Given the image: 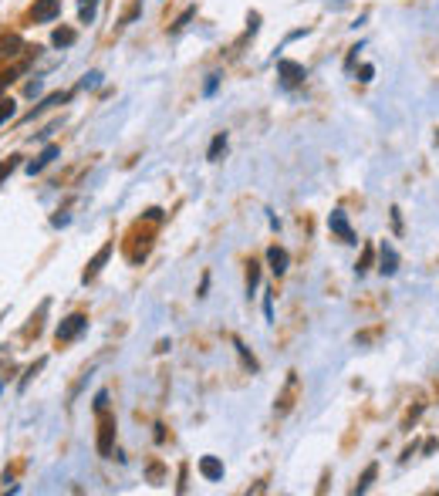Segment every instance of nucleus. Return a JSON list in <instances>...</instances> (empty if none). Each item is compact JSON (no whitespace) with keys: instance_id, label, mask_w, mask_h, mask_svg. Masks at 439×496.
Instances as JSON below:
<instances>
[{"instance_id":"f257e3e1","label":"nucleus","mask_w":439,"mask_h":496,"mask_svg":"<svg viewBox=\"0 0 439 496\" xmlns=\"http://www.w3.org/2000/svg\"><path fill=\"white\" fill-rule=\"evenodd\" d=\"M88 331V314H68L58 328H54V341L58 344H71Z\"/></svg>"},{"instance_id":"f03ea898","label":"nucleus","mask_w":439,"mask_h":496,"mask_svg":"<svg viewBox=\"0 0 439 496\" xmlns=\"http://www.w3.org/2000/svg\"><path fill=\"white\" fill-rule=\"evenodd\" d=\"M115 415H108V408L102 412V422H98V443H95V449H98V456L112 459V453H115Z\"/></svg>"},{"instance_id":"7ed1b4c3","label":"nucleus","mask_w":439,"mask_h":496,"mask_svg":"<svg viewBox=\"0 0 439 496\" xmlns=\"http://www.w3.org/2000/svg\"><path fill=\"white\" fill-rule=\"evenodd\" d=\"M304 64H297V61H291V58H281L277 61V78H281V85L284 88H297L301 81H304Z\"/></svg>"},{"instance_id":"20e7f679","label":"nucleus","mask_w":439,"mask_h":496,"mask_svg":"<svg viewBox=\"0 0 439 496\" xmlns=\"http://www.w3.org/2000/svg\"><path fill=\"white\" fill-rule=\"evenodd\" d=\"M61 17V0H34L31 7V24H51Z\"/></svg>"},{"instance_id":"39448f33","label":"nucleus","mask_w":439,"mask_h":496,"mask_svg":"<svg viewBox=\"0 0 439 496\" xmlns=\"http://www.w3.org/2000/svg\"><path fill=\"white\" fill-rule=\"evenodd\" d=\"M328 229H331L341 243H358V240H355V229H351L348 217H345L341 210H331V213H328Z\"/></svg>"},{"instance_id":"423d86ee","label":"nucleus","mask_w":439,"mask_h":496,"mask_svg":"<svg viewBox=\"0 0 439 496\" xmlns=\"http://www.w3.org/2000/svg\"><path fill=\"white\" fill-rule=\"evenodd\" d=\"M58 155H61V145H54V142H51V145H44V149H41V153L34 155L31 162H27V172H31V176L44 172V169H48V165H51Z\"/></svg>"},{"instance_id":"0eeeda50","label":"nucleus","mask_w":439,"mask_h":496,"mask_svg":"<svg viewBox=\"0 0 439 496\" xmlns=\"http://www.w3.org/2000/svg\"><path fill=\"white\" fill-rule=\"evenodd\" d=\"M108 257H112V240L105 243L102 250H98V254L88 260V267H85V274H81V284H91V280L98 277V274H102V267L108 264Z\"/></svg>"},{"instance_id":"6e6552de","label":"nucleus","mask_w":439,"mask_h":496,"mask_svg":"<svg viewBox=\"0 0 439 496\" xmlns=\"http://www.w3.org/2000/svg\"><path fill=\"white\" fill-rule=\"evenodd\" d=\"M378 270H382L386 277H392V274L399 270V254H396V247L388 240L378 243Z\"/></svg>"},{"instance_id":"1a4fd4ad","label":"nucleus","mask_w":439,"mask_h":496,"mask_svg":"<svg viewBox=\"0 0 439 496\" xmlns=\"http://www.w3.org/2000/svg\"><path fill=\"white\" fill-rule=\"evenodd\" d=\"M287 264H291V257H287L284 247H277V243H274V247H267V267H271L274 277H284Z\"/></svg>"},{"instance_id":"9d476101","label":"nucleus","mask_w":439,"mask_h":496,"mask_svg":"<svg viewBox=\"0 0 439 496\" xmlns=\"http://www.w3.org/2000/svg\"><path fill=\"white\" fill-rule=\"evenodd\" d=\"M294 395H297V371H287L284 392L277 395V412H287V408L294 405Z\"/></svg>"},{"instance_id":"9b49d317","label":"nucleus","mask_w":439,"mask_h":496,"mask_svg":"<svg viewBox=\"0 0 439 496\" xmlns=\"http://www.w3.org/2000/svg\"><path fill=\"white\" fill-rule=\"evenodd\" d=\"M200 476L210 480V483H220V480H223V463H220L217 456H203L200 459Z\"/></svg>"},{"instance_id":"f8f14e48","label":"nucleus","mask_w":439,"mask_h":496,"mask_svg":"<svg viewBox=\"0 0 439 496\" xmlns=\"http://www.w3.org/2000/svg\"><path fill=\"white\" fill-rule=\"evenodd\" d=\"M21 51H24V41L17 38V34H11V38H0V61H4V58L14 61Z\"/></svg>"},{"instance_id":"ddd939ff","label":"nucleus","mask_w":439,"mask_h":496,"mask_svg":"<svg viewBox=\"0 0 439 496\" xmlns=\"http://www.w3.org/2000/svg\"><path fill=\"white\" fill-rule=\"evenodd\" d=\"M78 41V31L75 27H54V34H51V44L54 48H61V51H65V48H71V44H75Z\"/></svg>"},{"instance_id":"4468645a","label":"nucleus","mask_w":439,"mask_h":496,"mask_svg":"<svg viewBox=\"0 0 439 496\" xmlns=\"http://www.w3.org/2000/svg\"><path fill=\"white\" fill-rule=\"evenodd\" d=\"M65 102H71V91H54V95H48V98H44V102H41L38 108H34V112L27 115V122H31V118H34V115L48 112V108H54V105H65Z\"/></svg>"},{"instance_id":"2eb2a0df","label":"nucleus","mask_w":439,"mask_h":496,"mask_svg":"<svg viewBox=\"0 0 439 496\" xmlns=\"http://www.w3.org/2000/svg\"><path fill=\"white\" fill-rule=\"evenodd\" d=\"M98 4H102V0H78V21H81V24H91L95 14H98Z\"/></svg>"},{"instance_id":"dca6fc26","label":"nucleus","mask_w":439,"mask_h":496,"mask_svg":"<svg viewBox=\"0 0 439 496\" xmlns=\"http://www.w3.org/2000/svg\"><path fill=\"white\" fill-rule=\"evenodd\" d=\"M223 153H227V132H217L213 142H210V149H207V159H210V162H217Z\"/></svg>"},{"instance_id":"f3484780","label":"nucleus","mask_w":439,"mask_h":496,"mask_svg":"<svg viewBox=\"0 0 439 496\" xmlns=\"http://www.w3.org/2000/svg\"><path fill=\"white\" fill-rule=\"evenodd\" d=\"M257 284H260V264L257 260H250V264H247V297H254Z\"/></svg>"},{"instance_id":"a211bd4d","label":"nucleus","mask_w":439,"mask_h":496,"mask_svg":"<svg viewBox=\"0 0 439 496\" xmlns=\"http://www.w3.org/2000/svg\"><path fill=\"white\" fill-rule=\"evenodd\" d=\"M375 476H378V466H365V472H362V480H358V483H355V490H351V493L358 496V493H365V490H368V486H372V480Z\"/></svg>"},{"instance_id":"6ab92c4d","label":"nucleus","mask_w":439,"mask_h":496,"mask_svg":"<svg viewBox=\"0 0 439 496\" xmlns=\"http://www.w3.org/2000/svg\"><path fill=\"white\" fill-rule=\"evenodd\" d=\"M372 257H375V247H368V243H365V250H362V260H358V264H355V274H358V277H365V274H368V270H372Z\"/></svg>"},{"instance_id":"aec40b11","label":"nucleus","mask_w":439,"mask_h":496,"mask_svg":"<svg viewBox=\"0 0 439 496\" xmlns=\"http://www.w3.org/2000/svg\"><path fill=\"white\" fill-rule=\"evenodd\" d=\"M233 348H237V351H240V358H244V365H247V368H250V371H260L257 358H254V355H250V351H247V344L240 341V338H233Z\"/></svg>"},{"instance_id":"412c9836","label":"nucleus","mask_w":439,"mask_h":496,"mask_svg":"<svg viewBox=\"0 0 439 496\" xmlns=\"http://www.w3.org/2000/svg\"><path fill=\"white\" fill-rule=\"evenodd\" d=\"M14 115H17V102L14 98H0V125H7Z\"/></svg>"},{"instance_id":"4be33fe9","label":"nucleus","mask_w":439,"mask_h":496,"mask_svg":"<svg viewBox=\"0 0 439 496\" xmlns=\"http://www.w3.org/2000/svg\"><path fill=\"white\" fill-rule=\"evenodd\" d=\"M44 365H48V358H38V361H34V365H31V368L24 371V378H21V392H24L27 385H31V378H34V375H38V371L44 368Z\"/></svg>"},{"instance_id":"5701e85b","label":"nucleus","mask_w":439,"mask_h":496,"mask_svg":"<svg viewBox=\"0 0 439 496\" xmlns=\"http://www.w3.org/2000/svg\"><path fill=\"white\" fill-rule=\"evenodd\" d=\"M193 17H196V7H186V11H182L180 17H176V24H172V34H180L182 27L190 24V21H193Z\"/></svg>"},{"instance_id":"b1692460","label":"nucleus","mask_w":439,"mask_h":496,"mask_svg":"<svg viewBox=\"0 0 439 496\" xmlns=\"http://www.w3.org/2000/svg\"><path fill=\"white\" fill-rule=\"evenodd\" d=\"M17 165H21V155H11L7 162H0V182H4L7 176H11V172L17 169Z\"/></svg>"},{"instance_id":"393cba45","label":"nucleus","mask_w":439,"mask_h":496,"mask_svg":"<svg viewBox=\"0 0 439 496\" xmlns=\"http://www.w3.org/2000/svg\"><path fill=\"white\" fill-rule=\"evenodd\" d=\"M91 405H95V412L102 415L105 408H108V392H105V388H102V392H95V402H91Z\"/></svg>"},{"instance_id":"a878e982","label":"nucleus","mask_w":439,"mask_h":496,"mask_svg":"<svg viewBox=\"0 0 439 496\" xmlns=\"http://www.w3.org/2000/svg\"><path fill=\"white\" fill-rule=\"evenodd\" d=\"M17 75H21V64H17V68H11V71H0V91L7 88V85H11Z\"/></svg>"},{"instance_id":"bb28decb","label":"nucleus","mask_w":439,"mask_h":496,"mask_svg":"<svg viewBox=\"0 0 439 496\" xmlns=\"http://www.w3.org/2000/svg\"><path fill=\"white\" fill-rule=\"evenodd\" d=\"M372 75H375L372 64H362V68H358V81H372Z\"/></svg>"},{"instance_id":"cd10ccee","label":"nucleus","mask_w":439,"mask_h":496,"mask_svg":"<svg viewBox=\"0 0 439 496\" xmlns=\"http://www.w3.org/2000/svg\"><path fill=\"white\" fill-rule=\"evenodd\" d=\"M264 314H267V321H274V297H271V291H267V297H264Z\"/></svg>"},{"instance_id":"c85d7f7f","label":"nucleus","mask_w":439,"mask_h":496,"mask_svg":"<svg viewBox=\"0 0 439 496\" xmlns=\"http://www.w3.org/2000/svg\"><path fill=\"white\" fill-rule=\"evenodd\" d=\"M71 223V217L68 213H58V217H51V227H68Z\"/></svg>"},{"instance_id":"c756f323","label":"nucleus","mask_w":439,"mask_h":496,"mask_svg":"<svg viewBox=\"0 0 439 496\" xmlns=\"http://www.w3.org/2000/svg\"><path fill=\"white\" fill-rule=\"evenodd\" d=\"M98 81H102V75H98V71H91V75H85V81H81V85H85V88H95V85H98Z\"/></svg>"},{"instance_id":"7c9ffc66","label":"nucleus","mask_w":439,"mask_h":496,"mask_svg":"<svg viewBox=\"0 0 439 496\" xmlns=\"http://www.w3.org/2000/svg\"><path fill=\"white\" fill-rule=\"evenodd\" d=\"M392 227H396V233L402 229V213H399V206H392Z\"/></svg>"},{"instance_id":"2f4dec72","label":"nucleus","mask_w":439,"mask_h":496,"mask_svg":"<svg viewBox=\"0 0 439 496\" xmlns=\"http://www.w3.org/2000/svg\"><path fill=\"white\" fill-rule=\"evenodd\" d=\"M217 85H220V75H210L207 78V88H203V91H207V95H213V91H217Z\"/></svg>"},{"instance_id":"473e14b6","label":"nucleus","mask_w":439,"mask_h":496,"mask_svg":"<svg viewBox=\"0 0 439 496\" xmlns=\"http://www.w3.org/2000/svg\"><path fill=\"white\" fill-rule=\"evenodd\" d=\"M210 291V274H203V280H200V291H196V297H207Z\"/></svg>"},{"instance_id":"72a5a7b5","label":"nucleus","mask_w":439,"mask_h":496,"mask_svg":"<svg viewBox=\"0 0 439 496\" xmlns=\"http://www.w3.org/2000/svg\"><path fill=\"white\" fill-rule=\"evenodd\" d=\"M176 490H180V493H186V466L180 470V486H176Z\"/></svg>"},{"instance_id":"f704fd0d","label":"nucleus","mask_w":439,"mask_h":496,"mask_svg":"<svg viewBox=\"0 0 439 496\" xmlns=\"http://www.w3.org/2000/svg\"><path fill=\"white\" fill-rule=\"evenodd\" d=\"M38 91H41V81H38V78H34V81L27 85V95H38Z\"/></svg>"},{"instance_id":"c9c22d12","label":"nucleus","mask_w":439,"mask_h":496,"mask_svg":"<svg viewBox=\"0 0 439 496\" xmlns=\"http://www.w3.org/2000/svg\"><path fill=\"white\" fill-rule=\"evenodd\" d=\"M0 392H4V382H0Z\"/></svg>"}]
</instances>
